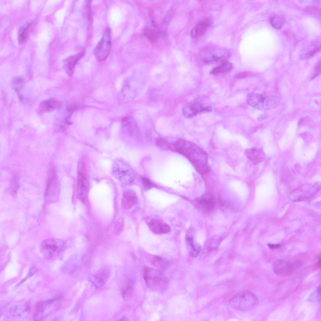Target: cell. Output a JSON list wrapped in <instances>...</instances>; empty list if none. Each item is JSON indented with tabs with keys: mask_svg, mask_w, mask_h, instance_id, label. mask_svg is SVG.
<instances>
[{
	"mask_svg": "<svg viewBox=\"0 0 321 321\" xmlns=\"http://www.w3.org/2000/svg\"><path fill=\"white\" fill-rule=\"evenodd\" d=\"M162 274L159 271L150 268H145L144 272V278L147 285L153 288H157L162 282Z\"/></svg>",
	"mask_w": 321,
	"mask_h": 321,
	"instance_id": "cell-9",
	"label": "cell"
},
{
	"mask_svg": "<svg viewBox=\"0 0 321 321\" xmlns=\"http://www.w3.org/2000/svg\"><path fill=\"white\" fill-rule=\"evenodd\" d=\"M30 25V24L28 23L20 28L18 36V39L20 43H23L27 39Z\"/></svg>",
	"mask_w": 321,
	"mask_h": 321,
	"instance_id": "cell-26",
	"label": "cell"
},
{
	"mask_svg": "<svg viewBox=\"0 0 321 321\" xmlns=\"http://www.w3.org/2000/svg\"><path fill=\"white\" fill-rule=\"evenodd\" d=\"M320 294H321V287L319 286L317 288L316 291L313 292V294L311 297L313 298L311 299V301H315L316 302H320Z\"/></svg>",
	"mask_w": 321,
	"mask_h": 321,
	"instance_id": "cell-31",
	"label": "cell"
},
{
	"mask_svg": "<svg viewBox=\"0 0 321 321\" xmlns=\"http://www.w3.org/2000/svg\"><path fill=\"white\" fill-rule=\"evenodd\" d=\"M84 55V52H82L72 55L67 59L65 66L66 71L69 74H72L76 65Z\"/></svg>",
	"mask_w": 321,
	"mask_h": 321,
	"instance_id": "cell-20",
	"label": "cell"
},
{
	"mask_svg": "<svg viewBox=\"0 0 321 321\" xmlns=\"http://www.w3.org/2000/svg\"><path fill=\"white\" fill-rule=\"evenodd\" d=\"M64 247L65 243L62 240L54 238L44 240L40 245L42 253L48 258L56 256L63 250Z\"/></svg>",
	"mask_w": 321,
	"mask_h": 321,
	"instance_id": "cell-7",
	"label": "cell"
},
{
	"mask_svg": "<svg viewBox=\"0 0 321 321\" xmlns=\"http://www.w3.org/2000/svg\"><path fill=\"white\" fill-rule=\"evenodd\" d=\"M24 83V79L20 77H16L13 80L12 85L13 88L18 92L23 86Z\"/></svg>",
	"mask_w": 321,
	"mask_h": 321,
	"instance_id": "cell-29",
	"label": "cell"
},
{
	"mask_svg": "<svg viewBox=\"0 0 321 321\" xmlns=\"http://www.w3.org/2000/svg\"><path fill=\"white\" fill-rule=\"evenodd\" d=\"M251 75V73L248 71H243L235 74L234 77L236 79H241L245 78Z\"/></svg>",
	"mask_w": 321,
	"mask_h": 321,
	"instance_id": "cell-34",
	"label": "cell"
},
{
	"mask_svg": "<svg viewBox=\"0 0 321 321\" xmlns=\"http://www.w3.org/2000/svg\"><path fill=\"white\" fill-rule=\"evenodd\" d=\"M203 50L202 60L206 64L223 63L230 56L228 50L220 48L207 47Z\"/></svg>",
	"mask_w": 321,
	"mask_h": 321,
	"instance_id": "cell-5",
	"label": "cell"
},
{
	"mask_svg": "<svg viewBox=\"0 0 321 321\" xmlns=\"http://www.w3.org/2000/svg\"><path fill=\"white\" fill-rule=\"evenodd\" d=\"M268 246L269 248L271 249H276L279 248L280 247V245L277 244H268Z\"/></svg>",
	"mask_w": 321,
	"mask_h": 321,
	"instance_id": "cell-38",
	"label": "cell"
},
{
	"mask_svg": "<svg viewBox=\"0 0 321 321\" xmlns=\"http://www.w3.org/2000/svg\"><path fill=\"white\" fill-rule=\"evenodd\" d=\"M302 262L297 260H280L274 263L273 269L276 273L286 276L292 273L301 264Z\"/></svg>",
	"mask_w": 321,
	"mask_h": 321,
	"instance_id": "cell-8",
	"label": "cell"
},
{
	"mask_svg": "<svg viewBox=\"0 0 321 321\" xmlns=\"http://www.w3.org/2000/svg\"><path fill=\"white\" fill-rule=\"evenodd\" d=\"M169 149L186 157L200 173L204 174L208 171L207 155L194 144L185 140H180L173 144H169Z\"/></svg>",
	"mask_w": 321,
	"mask_h": 321,
	"instance_id": "cell-1",
	"label": "cell"
},
{
	"mask_svg": "<svg viewBox=\"0 0 321 321\" xmlns=\"http://www.w3.org/2000/svg\"><path fill=\"white\" fill-rule=\"evenodd\" d=\"M137 201V197L135 192L131 190H127L123 193L122 205L124 208L128 209L135 205Z\"/></svg>",
	"mask_w": 321,
	"mask_h": 321,
	"instance_id": "cell-16",
	"label": "cell"
},
{
	"mask_svg": "<svg viewBox=\"0 0 321 321\" xmlns=\"http://www.w3.org/2000/svg\"><path fill=\"white\" fill-rule=\"evenodd\" d=\"M61 299L58 297L44 301L40 303L37 306V310L34 315L35 320H39L44 317L45 314L49 310V308L57 301Z\"/></svg>",
	"mask_w": 321,
	"mask_h": 321,
	"instance_id": "cell-12",
	"label": "cell"
},
{
	"mask_svg": "<svg viewBox=\"0 0 321 321\" xmlns=\"http://www.w3.org/2000/svg\"><path fill=\"white\" fill-rule=\"evenodd\" d=\"M269 21L273 27L275 29H279L283 26L285 22V19L284 18L280 15L274 14L270 16Z\"/></svg>",
	"mask_w": 321,
	"mask_h": 321,
	"instance_id": "cell-25",
	"label": "cell"
},
{
	"mask_svg": "<svg viewBox=\"0 0 321 321\" xmlns=\"http://www.w3.org/2000/svg\"><path fill=\"white\" fill-rule=\"evenodd\" d=\"M109 272L107 269H103L97 273L92 276L91 281L97 288L102 287L105 283L109 276Z\"/></svg>",
	"mask_w": 321,
	"mask_h": 321,
	"instance_id": "cell-18",
	"label": "cell"
},
{
	"mask_svg": "<svg viewBox=\"0 0 321 321\" xmlns=\"http://www.w3.org/2000/svg\"><path fill=\"white\" fill-rule=\"evenodd\" d=\"M320 62H318V63L316 65L315 67V73L314 75L312 76L311 78V79H313L315 78L316 77L318 76L320 73Z\"/></svg>",
	"mask_w": 321,
	"mask_h": 321,
	"instance_id": "cell-36",
	"label": "cell"
},
{
	"mask_svg": "<svg viewBox=\"0 0 321 321\" xmlns=\"http://www.w3.org/2000/svg\"><path fill=\"white\" fill-rule=\"evenodd\" d=\"M54 178L50 179L48 182L45 193L46 201L48 203L56 201L57 199V189L55 182H53Z\"/></svg>",
	"mask_w": 321,
	"mask_h": 321,
	"instance_id": "cell-14",
	"label": "cell"
},
{
	"mask_svg": "<svg viewBox=\"0 0 321 321\" xmlns=\"http://www.w3.org/2000/svg\"><path fill=\"white\" fill-rule=\"evenodd\" d=\"M280 99L277 96H269L264 97L259 109L268 110L276 106L280 103Z\"/></svg>",
	"mask_w": 321,
	"mask_h": 321,
	"instance_id": "cell-19",
	"label": "cell"
},
{
	"mask_svg": "<svg viewBox=\"0 0 321 321\" xmlns=\"http://www.w3.org/2000/svg\"><path fill=\"white\" fill-rule=\"evenodd\" d=\"M121 320H123V321L129 320L128 319V318L126 317H123L121 318Z\"/></svg>",
	"mask_w": 321,
	"mask_h": 321,
	"instance_id": "cell-40",
	"label": "cell"
},
{
	"mask_svg": "<svg viewBox=\"0 0 321 321\" xmlns=\"http://www.w3.org/2000/svg\"><path fill=\"white\" fill-rule=\"evenodd\" d=\"M196 202L197 205L207 212L211 211L214 207V201L213 198L208 195H205L197 198Z\"/></svg>",
	"mask_w": 321,
	"mask_h": 321,
	"instance_id": "cell-17",
	"label": "cell"
},
{
	"mask_svg": "<svg viewBox=\"0 0 321 321\" xmlns=\"http://www.w3.org/2000/svg\"><path fill=\"white\" fill-rule=\"evenodd\" d=\"M230 306L237 310L248 311L255 308L258 304L256 296L248 290L241 291L234 295L230 300Z\"/></svg>",
	"mask_w": 321,
	"mask_h": 321,
	"instance_id": "cell-2",
	"label": "cell"
},
{
	"mask_svg": "<svg viewBox=\"0 0 321 321\" xmlns=\"http://www.w3.org/2000/svg\"><path fill=\"white\" fill-rule=\"evenodd\" d=\"M85 160L81 158L79 161L77 170V195L86 206H89L87 195L89 188V182Z\"/></svg>",
	"mask_w": 321,
	"mask_h": 321,
	"instance_id": "cell-3",
	"label": "cell"
},
{
	"mask_svg": "<svg viewBox=\"0 0 321 321\" xmlns=\"http://www.w3.org/2000/svg\"><path fill=\"white\" fill-rule=\"evenodd\" d=\"M186 243L188 250L193 257H196L199 255L201 250V246L195 242L192 233L188 232L186 238Z\"/></svg>",
	"mask_w": 321,
	"mask_h": 321,
	"instance_id": "cell-13",
	"label": "cell"
},
{
	"mask_svg": "<svg viewBox=\"0 0 321 321\" xmlns=\"http://www.w3.org/2000/svg\"><path fill=\"white\" fill-rule=\"evenodd\" d=\"M264 97L261 94L251 92L247 96V103L252 107L258 109Z\"/></svg>",
	"mask_w": 321,
	"mask_h": 321,
	"instance_id": "cell-21",
	"label": "cell"
},
{
	"mask_svg": "<svg viewBox=\"0 0 321 321\" xmlns=\"http://www.w3.org/2000/svg\"><path fill=\"white\" fill-rule=\"evenodd\" d=\"M112 171L114 176L124 184L130 183L134 180V175L130 168L120 159H117L114 161Z\"/></svg>",
	"mask_w": 321,
	"mask_h": 321,
	"instance_id": "cell-4",
	"label": "cell"
},
{
	"mask_svg": "<svg viewBox=\"0 0 321 321\" xmlns=\"http://www.w3.org/2000/svg\"><path fill=\"white\" fill-rule=\"evenodd\" d=\"M153 264L156 267L163 269L167 265L168 262L165 259L159 256H155L152 260Z\"/></svg>",
	"mask_w": 321,
	"mask_h": 321,
	"instance_id": "cell-28",
	"label": "cell"
},
{
	"mask_svg": "<svg viewBox=\"0 0 321 321\" xmlns=\"http://www.w3.org/2000/svg\"><path fill=\"white\" fill-rule=\"evenodd\" d=\"M148 225L151 230L156 234L166 233L170 230V227L168 224L156 219L151 220Z\"/></svg>",
	"mask_w": 321,
	"mask_h": 321,
	"instance_id": "cell-15",
	"label": "cell"
},
{
	"mask_svg": "<svg viewBox=\"0 0 321 321\" xmlns=\"http://www.w3.org/2000/svg\"><path fill=\"white\" fill-rule=\"evenodd\" d=\"M60 106V103L54 99L45 100L40 104L41 109L46 112L52 111L55 108H59Z\"/></svg>",
	"mask_w": 321,
	"mask_h": 321,
	"instance_id": "cell-24",
	"label": "cell"
},
{
	"mask_svg": "<svg viewBox=\"0 0 321 321\" xmlns=\"http://www.w3.org/2000/svg\"><path fill=\"white\" fill-rule=\"evenodd\" d=\"M233 68V64L229 62H224L213 68L210 72V74L217 75L227 73L230 71Z\"/></svg>",
	"mask_w": 321,
	"mask_h": 321,
	"instance_id": "cell-22",
	"label": "cell"
},
{
	"mask_svg": "<svg viewBox=\"0 0 321 321\" xmlns=\"http://www.w3.org/2000/svg\"><path fill=\"white\" fill-rule=\"evenodd\" d=\"M306 12L309 13L315 14L320 15V10L318 8L314 7H310L307 8L306 10Z\"/></svg>",
	"mask_w": 321,
	"mask_h": 321,
	"instance_id": "cell-35",
	"label": "cell"
},
{
	"mask_svg": "<svg viewBox=\"0 0 321 321\" xmlns=\"http://www.w3.org/2000/svg\"><path fill=\"white\" fill-rule=\"evenodd\" d=\"M211 106H205L197 103H192L186 105L182 108L183 115L187 118L193 117L203 112L211 111Z\"/></svg>",
	"mask_w": 321,
	"mask_h": 321,
	"instance_id": "cell-10",
	"label": "cell"
},
{
	"mask_svg": "<svg viewBox=\"0 0 321 321\" xmlns=\"http://www.w3.org/2000/svg\"><path fill=\"white\" fill-rule=\"evenodd\" d=\"M247 155L249 159L255 163L262 161L264 158L263 153L260 150L255 148L249 149L247 151Z\"/></svg>",
	"mask_w": 321,
	"mask_h": 321,
	"instance_id": "cell-23",
	"label": "cell"
},
{
	"mask_svg": "<svg viewBox=\"0 0 321 321\" xmlns=\"http://www.w3.org/2000/svg\"><path fill=\"white\" fill-rule=\"evenodd\" d=\"M111 46V31L109 27H107L95 50L94 54L97 59L99 61L106 59L110 53Z\"/></svg>",
	"mask_w": 321,
	"mask_h": 321,
	"instance_id": "cell-6",
	"label": "cell"
},
{
	"mask_svg": "<svg viewBox=\"0 0 321 321\" xmlns=\"http://www.w3.org/2000/svg\"><path fill=\"white\" fill-rule=\"evenodd\" d=\"M145 35L148 39L151 42H155L159 36L158 32L153 29H146L144 32Z\"/></svg>",
	"mask_w": 321,
	"mask_h": 321,
	"instance_id": "cell-27",
	"label": "cell"
},
{
	"mask_svg": "<svg viewBox=\"0 0 321 321\" xmlns=\"http://www.w3.org/2000/svg\"><path fill=\"white\" fill-rule=\"evenodd\" d=\"M316 266L318 268H320L321 267V259L320 256H319L318 258V260L316 263Z\"/></svg>",
	"mask_w": 321,
	"mask_h": 321,
	"instance_id": "cell-39",
	"label": "cell"
},
{
	"mask_svg": "<svg viewBox=\"0 0 321 321\" xmlns=\"http://www.w3.org/2000/svg\"><path fill=\"white\" fill-rule=\"evenodd\" d=\"M141 181L143 186L145 190H149L155 186L153 183L145 177L141 178Z\"/></svg>",
	"mask_w": 321,
	"mask_h": 321,
	"instance_id": "cell-32",
	"label": "cell"
},
{
	"mask_svg": "<svg viewBox=\"0 0 321 321\" xmlns=\"http://www.w3.org/2000/svg\"><path fill=\"white\" fill-rule=\"evenodd\" d=\"M37 271V268L35 266L31 267L29 272L27 276L22 279L18 284V285L21 284L26 281L29 277L33 276Z\"/></svg>",
	"mask_w": 321,
	"mask_h": 321,
	"instance_id": "cell-33",
	"label": "cell"
},
{
	"mask_svg": "<svg viewBox=\"0 0 321 321\" xmlns=\"http://www.w3.org/2000/svg\"><path fill=\"white\" fill-rule=\"evenodd\" d=\"M211 20L205 18L197 23L191 29L190 34L194 38H198L203 35L212 24Z\"/></svg>",
	"mask_w": 321,
	"mask_h": 321,
	"instance_id": "cell-11",
	"label": "cell"
},
{
	"mask_svg": "<svg viewBox=\"0 0 321 321\" xmlns=\"http://www.w3.org/2000/svg\"><path fill=\"white\" fill-rule=\"evenodd\" d=\"M124 226V219L122 217L119 218L115 222L114 227V232L116 235L119 234Z\"/></svg>",
	"mask_w": 321,
	"mask_h": 321,
	"instance_id": "cell-30",
	"label": "cell"
},
{
	"mask_svg": "<svg viewBox=\"0 0 321 321\" xmlns=\"http://www.w3.org/2000/svg\"><path fill=\"white\" fill-rule=\"evenodd\" d=\"M86 10L87 17L88 19L90 20L91 19V8L90 1H88L86 4Z\"/></svg>",
	"mask_w": 321,
	"mask_h": 321,
	"instance_id": "cell-37",
	"label": "cell"
}]
</instances>
